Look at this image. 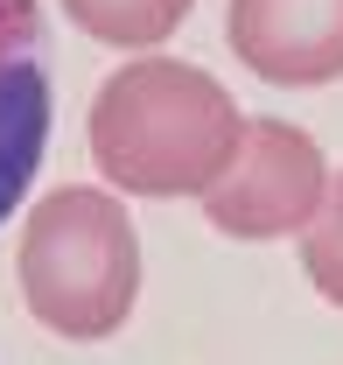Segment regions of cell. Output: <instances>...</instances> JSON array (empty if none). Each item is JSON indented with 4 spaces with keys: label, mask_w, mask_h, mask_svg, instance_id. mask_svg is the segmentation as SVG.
<instances>
[{
    "label": "cell",
    "mask_w": 343,
    "mask_h": 365,
    "mask_svg": "<svg viewBox=\"0 0 343 365\" xmlns=\"http://www.w3.org/2000/svg\"><path fill=\"white\" fill-rule=\"evenodd\" d=\"M246 106L204 63L182 56H127L91 98V162L120 197H211L246 148Z\"/></svg>",
    "instance_id": "cell-1"
},
{
    "label": "cell",
    "mask_w": 343,
    "mask_h": 365,
    "mask_svg": "<svg viewBox=\"0 0 343 365\" xmlns=\"http://www.w3.org/2000/svg\"><path fill=\"white\" fill-rule=\"evenodd\" d=\"M21 309L63 344L120 337L140 302V239L133 211L105 182H63L28 204L14 253Z\"/></svg>",
    "instance_id": "cell-2"
},
{
    "label": "cell",
    "mask_w": 343,
    "mask_h": 365,
    "mask_svg": "<svg viewBox=\"0 0 343 365\" xmlns=\"http://www.w3.org/2000/svg\"><path fill=\"white\" fill-rule=\"evenodd\" d=\"M322 197H329V162H322L315 134H301L295 120H253L231 176L204 197V218L224 239H246V246L301 239L315 225Z\"/></svg>",
    "instance_id": "cell-3"
},
{
    "label": "cell",
    "mask_w": 343,
    "mask_h": 365,
    "mask_svg": "<svg viewBox=\"0 0 343 365\" xmlns=\"http://www.w3.org/2000/svg\"><path fill=\"white\" fill-rule=\"evenodd\" d=\"M231 56L280 91L343 78V0H224Z\"/></svg>",
    "instance_id": "cell-4"
},
{
    "label": "cell",
    "mask_w": 343,
    "mask_h": 365,
    "mask_svg": "<svg viewBox=\"0 0 343 365\" xmlns=\"http://www.w3.org/2000/svg\"><path fill=\"white\" fill-rule=\"evenodd\" d=\"M49 148V63H43V7L0 0V225L21 211Z\"/></svg>",
    "instance_id": "cell-5"
},
{
    "label": "cell",
    "mask_w": 343,
    "mask_h": 365,
    "mask_svg": "<svg viewBox=\"0 0 343 365\" xmlns=\"http://www.w3.org/2000/svg\"><path fill=\"white\" fill-rule=\"evenodd\" d=\"M196 0H63V14L78 21V36L127 56H154V43H169L175 29L189 21Z\"/></svg>",
    "instance_id": "cell-6"
},
{
    "label": "cell",
    "mask_w": 343,
    "mask_h": 365,
    "mask_svg": "<svg viewBox=\"0 0 343 365\" xmlns=\"http://www.w3.org/2000/svg\"><path fill=\"white\" fill-rule=\"evenodd\" d=\"M301 274L322 302L343 309V176H329V197H322L315 225L301 232Z\"/></svg>",
    "instance_id": "cell-7"
}]
</instances>
